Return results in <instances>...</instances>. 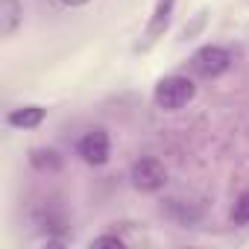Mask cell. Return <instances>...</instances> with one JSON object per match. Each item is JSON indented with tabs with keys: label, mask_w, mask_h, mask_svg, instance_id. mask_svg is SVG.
<instances>
[{
	"label": "cell",
	"mask_w": 249,
	"mask_h": 249,
	"mask_svg": "<svg viewBox=\"0 0 249 249\" xmlns=\"http://www.w3.org/2000/svg\"><path fill=\"white\" fill-rule=\"evenodd\" d=\"M65 6H85V3H91V0H62Z\"/></svg>",
	"instance_id": "11"
},
{
	"label": "cell",
	"mask_w": 249,
	"mask_h": 249,
	"mask_svg": "<svg viewBox=\"0 0 249 249\" xmlns=\"http://www.w3.org/2000/svg\"><path fill=\"white\" fill-rule=\"evenodd\" d=\"M44 117H47V108L44 106H18V108H12L9 114H6V123L12 129H38L41 123H44Z\"/></svg>",
	"instance_id": "5"
},
{
	"label": "cell",
	"mask_w": 249,
	"mask_h": 249,
	"mask_svg": "<svg viewBox=\"0 0 249 249\" xmlns=\"http://www.w3.org/2000/svg\"><path fill=\"white\" fill-rule=\"evenodd\" d=\"M173 9H176V0H156V9L147 24V41H156L167 33V27L173 21Z\"/></svg>",
	"instance_id": "6"
},
{
	"label": "cell",
	"mask_w": 249,
	"mask_h": 249,
	"mask_svg": "<svg viewBox=\"0 0 249 249\" xmlns=\"http://www.w3.org/2000/svg\"><path fill=\"white\" fill-rule=\"evenodd\" d=\"M30 164L38 173H56V170H62V156L53 147H36V150H30Z\"/></svg>",
	"instance_id": "8"
},
{
	"label": "cell",
	"mask_w": 249,
	"mask_h": 249,
	"mask_svg": "<svg viewBox=\"0 0 249 249\" xmlns=\"http://www.w3.org/2000/svg\"><path fill=\"white\" fill-rule=\"evenodd\" d=\"M194 97H196V82L191 76H182V73L161 76L156 82V88H153V103L159 108H164V111H179Z\"/></svg>",
	"instance_id": "1"
},
{
	"label": "cell",
	"mask_w": 249,
	"mask_h": 249,
	"mask_svg": "<svg viewBox=\"0 0 249 249\" xmlns=\"http://www.w3.org/2000/svg\"><path fill=\"white\" fill-rule=\"evenodd\" d=\"M129 179H132V188L141 191V194H156L164 188L167 182V170L159 159H138L129 170Z\"/></svg>",
	"instance_id": "3"
},
{
	"label": "cell",
	"mask_w": 249,
	"mask_h": 249,
	"mask_svg": "<svg viewBox=\"0 0 249 249\" xmlns=\"http://www.w3.org/2000/svg\"><path fill=\"white\" fill-rule=\"evenodd\" d=\"M21 24H24V6H21V0H0V36L12 38Z\"/></svg>",
	"instance_id": "7"
},
{
	"label": "cell",
	"mask_w": 249,
	"mask_h": 249,
	"mask_svg": "<svg viewBox=\"0 0 249 249\" xmlns=\"http://www.w3.org/2000/svg\"><path fill=\"white\" fill-rule=\"evenodd\" d=\"M76 153H79V159H82L85 164H91V167L106 164V161L111 159L108 132H106V129H91V132H85V135L79 138V144H76Z\"/></svg>",
	"instance_id": "4"
},
{
	"label": "cell",
	"mask_w": 249,
	"mask_h": 249,
	"mask_svg": "<svg viewBox=\"0 0 249 249\" xmlns=\"http://www.w3.org/2000/svg\"><path fill=\"white\" fill-rule=\"evenodd\" d=\"M191 68L202 79H217L231 68V53L220 44H205L191 56Z\"/></svg>",
	"instance_id": "2"
},
{
	"label": "cell",
	"mask_w": 249,
	"mask_h": 249,
	"mask_svg": "<svg viewBox=\"0 0 249 249\" xmlns=\"http://www.w3.org/2000/svg\"><path fill=\"white\" fill-rule=\"evenodd\" d=\"M231 223L234 226H249V191L234 199V205H231Z\"/></svg>",
	"instance_id": "9"
},
{
	"label": "cell",
	"mask_w": 249,
	"mask_h": 249,
	"mask_svg": "<svg viewBox=\"0 0 249 249\" xmlns=\"http://www.w3.org/2000/svg\"><path fill=\"white\" fill-rule=\"evenodd\" d=\"M91 246H123V237H117V234H100V237H94L91 240Z\"/></svg>",
	"instance_id": "10"
}]
</instances>
